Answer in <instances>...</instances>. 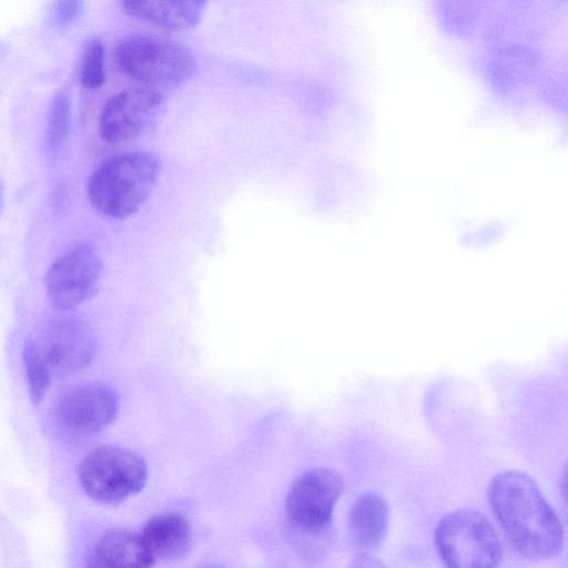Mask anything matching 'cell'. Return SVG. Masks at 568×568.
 Wrapping results in <instances>:
<instances>
[{
	"instance_id": "6da1fadb",
	"label": "cell",
	"mask_w": 568,
	"mask_h": 568,
	"mask_svg": "<svg viewBox=\"0 0 568 568\" xmlns=\"http://www.w3.org/2000/svg\"><path fill=\"white\" fill-rule=\"evenodd\" d=\"M491 509L511 545L530 559H548L564 545L562 524L535 480L525 473L496 475L488 486Z\"/></svg>"
},
{
	"instance_id": "7a4b0ae2",
	"label": "cell",
	"mask_w": 568,
	"mask_h": 568,
	"mask_svg": "<svg viewBox=\"0 0 568 568\" xmlns=\"http://www.w3.org/2000/svg\"><path fill=\"white\" fill-rule=\"evenodd\" d=\"M160 170L161 161L151 151H134L113 156L90 175V202L105 216L126 219L148 201Z\"/></svg>"
},
{
	"instance_id": "3957f363",
	"label": "cell",
	"mask_w": 568,
	"mask_h": 568,
	"mask_svg": "<svg viewBox=\"0 0 568 568\" xmlns=\"http://www.w3.org/2000/svg\"><path fill=\"white\" fill-rule=\"evenodd\" d=\"M118 70L135 85L164 91L192 77L196 61L181 43L154 33L135 32L122 38L114 50Z\"/></svg>"
},
{
	"instance_id": "277c9868",
	"label": "cell",
	"mask_w": 568,
	"mask_h": 568,
	"mask_svg": "<svg viewBox=\"0 0 568 568\" xmlns=\"http://www.w3.org/2000/svg\"><path fill=\"white\" fill-rule=\"evenodd\" d=\"M443 561L450 567H493L503 558V546L490 521L479 511L447 514L435 530Z\"/></svg>"
},
{
	"instance_id": "5b68a950",
	"label": "cell",
	"mask_w": 568,
	"mask_h": 568,
	"mask_svg": "<svg viewBox=\"0 0 568 568\" xmlns=\"http://www.w3.org/2000/svg\"><path fill=\"white\" fill-rule=\"evenodd\" d=\"M146 476V465L139 455L112 445L89 452L78 469L79 483L84 493L108 505L120 504L139 493Z\"/></svg>"
},
{
	"instance_id": "8992f818",
	"label": "cell",
	"mask_w": 568,
	"mask_h": 568,
	"mask_svg": "<svg viewBox=\"0 0 568 568\" xmlns=\"http://www.w3.org/2000/svg\"><path fill=\"white\" fill-rule=\"evenodd\" d=\"M343 479L334 470L314 467L300 475L290 488L285 511L296 531L311 537L327 532Z\"/></svg>"
},
{
	"instance_id": "52a82bcc",
	"label": "cell",
	"mask_w": 568,
	"mask_h": 568,
	"mask_svg": "<svg viewBox=\"0 0 568 568\" xmlns=\"http://www.w3.org/2000/svg\"><path fill=\"white\" fill-rule=\"evenodd\" d=\"M102 268L101 256L90 244H79L59 256L44 277L52 306L68 311L90 300L98 291Z\"/></svg>"
},
{
	"instance_id": "ba28073f",
	"label": "cell",
	"mask_w": 568,
	"mask_h": 568,
	"mask_svg": "<svg viewBox=\"0 0 568 568\" xmlns=\"http://www.w3.org/2000/svg\"><path fill=\"white\" fill-rule=\"evenodd\" d=\"M119 410L116 392L101 383L64 389L54 405V422L62 434L73 438L92 436L113 422Z\"/></svg>"
},
{
	"instance_id": "9c48e42d",
	"label": "cell",
	"mask_w": 568,
	"mask_h": 568,
	"mask_svg": "<svg viewBox=\"0 0 568 568\" xmlns=\"http://www.w3.org/2000/svg\"><path fill=\"white\" fill-rule=\"evenodd\" d=\"M163 103V94L134 85L111 97L99 118L101 138L109 143H121L143 134L155 122Z\"/></svg>"
},
{
	"instance_id": "30bf717a",
	"label": "cell",
	"mask_w": 568,
	"mask_h": 568,
	"mask_svg": "<svg viewBox=\"0 0 568 568\" xmlns=\"http://www.w3.org/2000/svg\"><path fill=\"white\" fill-rule=\"evenodd\" d=\"M51 372L70 374L87 367L95 354V339L81 320L63 316L52 321L38 344Z\"/></svg>"
},
{
	"instance_id": "8fae6325",
	"label": "cell",
	"mask_w": 568,
	"mask_h": 568,
	"mask_svg": "<svg viewBox=\"0 0 568 568\" xmlns=\"http://www.w3.org/2000/svg\"><path fill=\"white\" fill-rule=\"evenodd\" d=\"M154 564L142 535L125 528L102 534L85 557L88 567L145 568Z\"/></svg>"
},
{
	"instance_id": "7c38bea8",
	"label": "cell",
	"mask_w": 568,
	"mask_h": 568,
	"mask_svg": "<svg viewBox=\"0 0 568 568\" xmlns=\"http://www.w3.org/2000/svg\"><path fill=\"white\" fill-rule=\"evenodd\" d=\"M141 535L154 562L182 558L193 540L191 523L180 511L154 515L145 523Z\"/></svg>"
},
{
	"instance_id": "4fadbf2b",
	"label": "cell",
	"mask_w": 568,
	"mask_h": 568,
	"mask_svg": "<svg viewBox=\"0 0 568 568\" xmlns=\"http://www.w3.org/2000/svg\"><path fill=\"white\" fill-rule=\"evenodd\" d=\"M206 0H122L124 12L169 32H180L197 24Z\"/></svg>"
},
{
	"instance_id": "5bb4252c",
	"label": "cell",
	"mask_w": 568,
	"mask_h": 568,
	"mask_svg": "<svg viewBox=\"0 0 568 568\" xmlns=\"http://www.w3.org/2000/svg\"><path fill=\"white\" fill-rule=\"evenodd\" d=\"M387 523V503L379 494H362L353 504L349 527L357 546L365 549L378 546L386 535Z\"/></svg>"
},
{
	"instance_id": "9a60e30c",
	"label": "cell",
	"mask_w": 568,
	"mask_h": 568,
	"mask_svg": "<svg viewBox=\"0 0 568 568\" xmlns=\"http://www.w3.org/2000/svg\"><path fill=\"white\" fill-rule=\"evenodd\" d=\"M22 359L31 399L39 404L49 388L52 372L34 341L26 343Z\"/></svg>"
},
{
	"instance_id": "2e32d148",
	"label": "cell",
	"mask_w": 568,
	"mask_h": 568,
	"mask_svg": "<svg viewBox=\"0 0 568 568\" xmlns=\"http://www.w3.org/2000/svg\"><path fill=\"white\" fill-rule=\"evenodd\" d=\"M71 128V104L68 91L59 90L49 111L47 141L49 150L55 154L67 142Z\"/></svg>"
},
{
	"instance_id": "e0dca14e",
	"label": "cell",
	"mask_w": 568,
	"mask_h": 568,
	"mask_svg": "<svg viewBox=\"0 0 568 568\" xmlns=\"http://www.w3.org/2000/svg\"><path fill=\"white\" fill-rule=\"evenodd\" d=\"M104 57L102 41L99 38H90L84 44L80 67V82L83 88L94 90L104 83Z\"/></svg>"
},
{
	"instance_id": "ac0fdd59",
	"label": "cell",
	"mask_w": 568,
	"mask_h": 568,
	"mask_svg": "<svg viewBox=\"0 0 568 568\" xmlns=\"http://www.w3.org/2000/svg\"><path fill=\"white\" fill-rule=\"evenodd\" d=\"M83 10V0H52L48 20L54 29H65L75 23Z\"/></svg>"
},
{
	"instance_id": "d6986e66",
	"label": "cell",
	"mask_w": 568,
	"mask_h": 568,
	"mask_svg": "<svg viewBox=\"0 0 568 568\" xmlns=\"http://www.w3.org/2000/svg\"><path fill=\"white\" fill-rule=\"evenodd\" d=\"M354 565L359 566V567H363V566L377 567V566H382L383 564L381 561H378L376 558L369 556L368 554H362L356 558Z\"/></svg>"
},
{
	"instance_id": "ffe728a7",
	"label": "cell",
	"mask_w": 568,
	"mask_h": 568,
	"mask_svg": "<svg viewBox=\"0 0 568 568\" xmlns=\"http://www.w3.org/2000/svg\"><path fill=\"white\" fill-rule=\"evenodd\" d=\"M3 201H4V185L0 178V214L3 207Z\"/></svg>"
}]
</instances>
